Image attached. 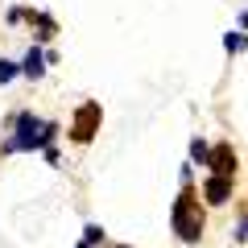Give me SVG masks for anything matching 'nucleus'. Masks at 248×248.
<instances>
[{
  "mask_svg": "<svg viewBox=\"0 0 248 248\" xmlns=\"http://www.w3.org/2000/svg\"><path fill=\"white\" fill-rule=\"evenodd\" d=\"M50 133H54V124H46L42 116H33V112H21L17 120H13V141L4 145L9 153H21V149H42L46 141H50Z\"/></svg>",
  "mask_w": 248,
  "mask_h": 248,
  "instance_id": "f257e3e1",
  "label": "nucleus"
},
{
  "mask_svg": "<svg viewBox=\"0 0 248 248\" xmlns=\"http://www.w3.org/2000/svg\"><path fill=\"white\" fill-rule=\"evenodd\" d=\"M174 232L182 244H199V236H203V207L190 190H182L174 203Z\"/></svg>",
  "mask_w": 248,
  "mask_h": 248,
  "instance_id": "f03ea898",
  "label": "nucleus"
},
{
  "mask_svg": "<svg viewBox=\"0 0 248 248\" xmlns=\"http://www.w3.org/2000/svg\"><path fill=\"white\" fill-rule=\"evenodd\" d=\"M95 124H99V104H83L79 116L71 120V141H91Z\"/></svg>",
  "mask_w": 248,
  "mask_h": 248,
  "instance_id": "7ed1b4c3",
  "label": "nucleus"
},
{
  "mask_svg": "<svg viewBox=\"0 0 248 248\" xmlns=\"http://www.w3.org/2000/svg\"><path fill=\"white\" fill-rule=\"evenodd\" d=\"M21 71H25V79H42V75H46V54H42V42L29 46L25 62H21Z\"/></svg>",
  "mask_w": 248,
  "mask_h": 248,
  "instance_id": "20e7f679",
  "label": "nucleus"
},
{
  "mask_svg": "<svg viewBox=\"0 0 248 248\" xmlns=\"http://www.w3.org/2000/svg\"><path fill=\"white\" fill-rule=\"evenodd\" d=\"M232 195V174H211L207 178V203H223Z\"/></svg>",
  "mask_w": 248,
  "mask_h": 248,
  "instance_id": "39448f33",
  "label": "nucleus"
},
{
  "mask_svg": "<svg viewBox=\"0 0 248 248\" xmlns=\"http://www.w3.org/2000/svg\"><path fill=\"white\" fill-rule=\"evenodd\" d=\"M232 166H236V153H232L228 145H215V149H211V161H207V170H211V174H232Z\"/></svg>",
  "mask_w": 248,
  "mask_h": 248,
  "instance_id": "423d86ee",
  "label": "nucleus"
},
{
  "mask_svg": "<svg viewBox=\"0 0 248 248\" xmlns=\"http://www.w3.org/2000/svg\"><path fill=\"white\" fill-rule=\"evenodd\" d=\"M17 75H25V71H21V62H13V58H0V87H4V83H13Z\"/></svg>",
  "mask_w": 248,
  "mask_h": 248,
  "instance_id": "0eeeda50",
  "label": "nucleus"
},
{
  "mask_svg": "<svg viewBox=\"0 0 248 248\" xmlns=\"http://www.w3.org/2000/svg\"><path fill=\"white\" fill-rule=\"evenodd\" d=\"M223 46H228V54H240V50H248V37H244V33H236V29H232V33L223 37Z\"/></svg>",
  "mask_w": 248,
  "mask_h": 248,
  "instance_id": "6e6552de",
  "label": "nucleus"
},
{
  "mask_svg": "<svg viewBox=\"0 0 248 248\" xmlns=\"http://www.w3.org/2000/svg\"><path fill=\"white\" fill-rule=\"evenodd\" d=\"M190 157H195V161H211V145H207V141H195V145H190Z\"/></svg>",
  "mask_w": 248,
  "mask_h": 248,
  "instance_id": "1a4fd4ad",
  "label": "nucleus"
},
{
  "mask_svg": "<svg viewBox=\"0 0 248 248\" xmlns=\"http://www.w3.org/2000/svg\"><path fill=\"white\" fill-rule=\"evenodd\" d=\"M83 240H91V244H99V240H104V232H99V228H95V223H91V228H87V232H83Z\"/></svg>",
  "mask_w": 248,
  "mask_h": 248,
  "instance_id": "9d476101",
  "label": "nucleus"
}]
</instances>
